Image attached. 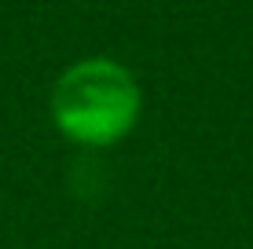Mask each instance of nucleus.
I'll list each match as a JSON object with an SVG mask.
<instances>
[{"label":"nucleus","instance_id":"nucleus-1","mask_svg":"<svg viewBox=\"0 0 253 249\" xmlns=\"http://www.w3.org/2000/svg\"><path fill=\"white\" fill-rule=\"evenodd\" d=\"M48 114L59 136L77 147H118L143 117V88L125 63L110 55H88L55 77Z\"/></svg>","mask_w":253,"mask_h":249}]
</instances>
